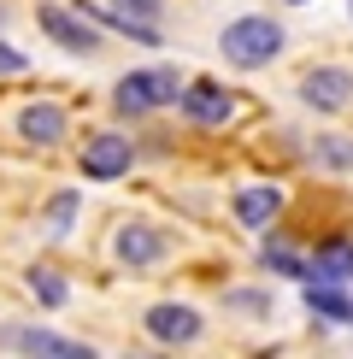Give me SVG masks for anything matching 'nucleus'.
<instances>
[{
	"label": "nucleus",
	"mask_w": 353,
	"mask_h": 359,
	"mask_svg": "<svg viewBox=\"0 0 353 359\" xmlns=\"http://www.w3.org/2000/svg\"><path fill=\"white\" fill-rule=\"evenodd\" d=\"M294 6H300V0H294Z\"/></svg>",
	"instance_id": "nucleus-20"
},
{
	"label": "nucleus",
	"mask_w": 353,
	"mask_h": 359,
	"mask_svg": "<svg viewBox=\"0 0 353 359\" xmlns=\"http://www.w3.org/2000/svg\"><path fill=\"white\" fill-rule=\"evenodd\" d=\"M141 330L159 341V348H188V341H200V330H206V318L195 306H183V301H153L141 312Z\"/></svg>",
	"instance_id": "nucleus-4"
},
{
	"label": "nucleus",
	"mask_w": 353,
	"mask_h": 359,
	"mask_svg": "<svg viewBox=\"0 0 353 359\" xmlns=\"http://www.w3.org/2000/svg\"><path fill=\"white\" fill-rule=\"evenodd\" d=\"M83 18H100L106 29L130 41H147V48H159V18H165V0H106V6H95V0H77Z\"/></svg>",
	"instance_id": "nucleus-3"
},
{
	"label": "nucleus",
	"mask_w": 353,
	"mask_h": 359,
	"mask_svg": "<svg viewBox=\"0 0 353 359\" xmlns=\"http://www.w3.org/2000/svg\"><path fill=\"white\" fill-rule=\"evenodd\" d=\"M36 24L48 29V41L65 48V53H100V29H88L83 12H71V6H41Z\"/></svg>",
	"instance_id": "nucleus-9"
},
{
	"label": "nucleus",
	"mask_w": 353,
	"mask_h": 359,
	"mask_svg": "<svg viewBox=\"0 0 353 359\" xmlns=\"http://www.w3.org/2000/svg\"><path fill=\"white\" fill-rule=\"evenodd\" d=\"M300 100L312 112H347L353 107V71L347 65H312L300 77Z\"/></svg>",
	"instance_id": "nucleus-7"
},
{
	"label": "nucleus",
	"mask_w": 353,
	"mask_h": 359,
	"mask_svg": "<svg viewBox=\"0 0 353 359\" xmlns=\"http://www.w3.org/2000/svg\"><path fill=\"white\" fill-rule=\"evenodd\" d=\"M65 130H71V118H65L59 100H29V107L18 112V136L29 147H59V142H65Z\"/></svg>",
	"instance_id": "nucleus-10"
},
{
	"label": "nucleus",
	"mask_w": 353,
	"mask_h": 359,
	"mask_svg": "<svg viewBox=\"0 0 353 359\" xmlns=\"http://www.w3.org/2000/svg\"><path fill=\"white\" fill-rule=\"evenodd\" d=\"M230 212H235V224H247V230H271L277 212H283V189L277 183H254V189H242L230 201Z\"/></svg>",
	"instance_id": "nucleus-11"
},
{
	"label": "nucleus",
	"mask_w": 353,
	"mask_h": 359,
	"mask_svg": "<svg viewBox=\"0 0 353 359\" xmlns=\"http://www.w3.org/2000/svg\"><path fill=\"white\" fill-rule=\"evenodd\" d=\"M130 165H136V147H130V136H118V130H100V136L83 142V177L88 183H118Z\"/></svg>",
	"instance_id": "nucleus-6"
},
{
	"label": "nucleus",
	"mask_w": 353,
	"mask_h": 359,
	"mask_svg": "<svg viewBox=\"0 0 353 359\" xmlns=\"http://www.w3.org/2000/svg\"><path fill=\"white\" fill-rule=\"evenodd\" d=\"M183 118L188 124H200V130H224L230 118H235V95L224 83H212V77H195V83H183Z\"/></svg>",
	"instance_id": "nucleus-5"
},
{
	"label": "nucleus",
	"mask_w": 353,
	"mask_h": 359,
	"mask_svg": "<svg viewBox=\"0 0 353 359\" xmlns=\"http://www.w3.org/2000/svg\"><path fill=\"white\" fill-rule=\"evenodd\" d=\"M71 218H77V194L65 189V194H53V206H48V230H53V236H65V230H71Z\"/></svg>",
	"instance_id": "nucleus-17"
},
{
	"label": "nucleus",
	"mask_w": 353,
	"mask_h": 359,
	"mask_svg": "<svg viewBox=\"0 0 353 359\" xmlns=\"http://www.w3.org/2000/svg\"><path fill=\"white\" fill-rule=\"evenodd\" d=\"M230 306H235V312H247V318H265V312H271V294H259V289H235V294H230Z\"/></svg>",
	"instance_id": "nucleus-18"
},
{
	"label": "nucleus",
	"mask_w": 353,
	"mask_h": 359,
	"mask_svg": "<svg viewBox=\"0 0 353 359\" xmlns=\"http://www.w3.org/2000/svg\"><path fill=\"white\" fill-rule=\"evenodd\" d=\"M306 265H312V283H353V242L330 236V242H318V253Z\"/></svg>",
	"instance_id": "nucleus-12"
},
{
	"label": "nucleus",
	"mask_w": 353,
	"mask_h": 359,
	"mask_svg": "<svg viewBox=\"0 0 353 359\" xmlns=\"http://www.w3.org/2000/svg\"><path fill=\"white\" fill-rule=\"evenodd\" d=\"M306 306L330 324H353V301L342 294V283H306Z\"/></svg>",
	"instance_id": "nucleus-13"
},
{
	"label": "nucleus",
	"mask_w": 353,
	"mask_h": 359,
	"mask_svg": "<svg viewBox=\"0 0 353 359\" xmlns=\"http://www.w3.org/2000/svg\"><path fill=\"white\" fill-rule=\"evenodd\" d=\"M259 265H265V271H277V277H300V283H312V265H306L300 253L283 242V236H271V242L259 248Z\"/></svg>",
	"instance_id": "nucleus-14"
},
{
	"label": "nucleus",
	"mask_w": 353,
	"mask_h": 359,
	"mask_svg": "<svg viewBox=\"0 0 353 359\" xmlns=\"http://www.w3.org/2000/svg\"><path fill=\"white\" fill-rule=\"evenodd\" d=\"M112 253H118V265H130V271H147V265H159L171 253V236L153 230V224H141V218H130L124 230L112 236Z\"/></svg>",
	"instance_id": "nucleus-8"
},
{
	"label": "nucleus",
	"mask_w": 353,
	"mask_h": 359,
	"mask_svg": "<svg viewBox=\"0 0 353 359\" xmlns=\"http://www.w3.org/2000/svg\"><path fill=\"white\" fill-rule=\"evenodd\" d=\"M18 71H29V59H24L18 48H6V41H0V77H18Z\"/></svg>",
	"instance_id": "nucleus-19"
},
{
	"label": "nucleus",
	"mask_w": 353,
	"mask_h": 359,
	"mask_svg": "<svg viewBox=\"0 0 353 359\" xmlns=\"http://www.w3.org/2000/svg\"><path fill=\"white\" fill-rule=\"evenodd\" d=\"M183 100V77H176L171 65H147V71H130V77H118L112 88V107L124 118H141V112H159V107H176Z\"/></svg>",
	"instance_id": "nucleus-2"
},
{
	"label": "nucleus",
	"mask_w": 353,
	"mask_h": 359,
	"mask_svg": "<svg viewBox=\"0 0 353 359\" xmlns=\"http://www.w3.org/2000/svg\"><path fill=\"white\" fill-rule=\"evenodd\" d=\"M312 165L347 177V171H353V136H318V142H312Z\"/></svg>",
	"instance_id": "nucleus-15"
},
{
	"label": "nucleus",
	"mask_w": 353,
	"mask_h": 359,
	"mask_svg": "<svg viewBox=\"0 0 353 359\" xmlns=\"http://www.w3.org/2000/svg\"><path fill=\"white\" fill-rule=\"evenodd\" d=\"M283 24L277 18H265V12H247V18H235L224 24V36H218V53H224V65L235 71H259V65H271L277 53H283Z\"/></svg>",
	"instance_id": "nucleus-1"
},
{
	"label": "nucleus",
	"mask_w": 353,
	"mask_h": 359,
	"mask_svg": "<svg viewBox=\"0 0 353 359\" xmlns=\"http://www.w3.org/2000/svg\"><path fill=\"white\" fill-rule=\"evenodd\" d=\"M29 289H36L41 306H65V301H71V283L59 277V271H48V265H36V271H29Z\"/></svg>",
	"instance_id": "nucleus-16"
}]
</instances>
